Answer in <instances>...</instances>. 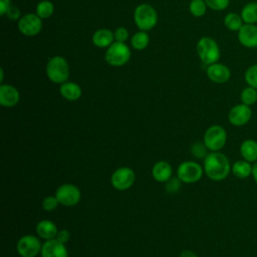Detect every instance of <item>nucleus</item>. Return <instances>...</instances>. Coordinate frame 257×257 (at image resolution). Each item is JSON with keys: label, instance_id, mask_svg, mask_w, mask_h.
<instances>
[{"label": "nucleus", "instance_id": "obj_40", "mask_svg": "<svg viewBox=\"0 0 257 257\" xmlns=\"http://www.w3.org/2000/svg\"><path fill=\"white\" fill-rule=\"evenodd\" d=\"M0 74H1V77H0V81H3V76H4V71H3V69L1 68L0 69Z\"/></svg>", "mask_w": 257, "mask_h": 257}, {"label": "nucleus", "instance_id": "obj_18", "mask_svg": "<svg viewBox=\"0 0 257 257\" xmlns=\"http://www.w3.org/2000/svg\"><path fill=\"white\" fill-rule=\"evenodd\" d=\"M94 46L98 48H107L114 42L113 32L107 28H100L94 31L91 37Z\"/></svg>", "mask_w": 257, "mask_h": 257}, {"label": "nucleus", "instance_id": "obj_6", "mask_svg": "<svg viewBox=\"0 0 257 257\" xmlns=\"http://www.w3.org/2000/svg\"><path fill=\"white\" fill-rule=\"evenodd\" d=\"M203 142L210 152H220L227 142L226 130L219 125H210L203 137Z\"/></svg>", "mask_w": 257, "mask_h": 257}, {"label": "nucleus", "instance_id": "obj_10", "mask_svg": "<svg viewBox=\"0 0 257 257\" xmlns=\"http://www.w3.org/2000/svg\"><path fill=\"white\" fill-rule=\"evenodd\" d=\"M42 244L34 235H24L19 238L16 244L17 253L21 257H36L41 252Z\"/></svg>", "mask_w": 257, "mask_h": 257}, {"label": "nucleus", "instance_id": "obj_36", "mask_svg": "<svg viewBox=\"0 0 257 257\" xmlns=\"http://www.w3.org/2000/svg\"><path fill=\"white\" fill-rule=\"evenodd\" d=\"M55 238L58 241H60L61 243L66 244L70 239V232L67 229H60V230H58Z\"/></svg>", "mask_w": 257, "mask_h": 257}, {"label": "nucleus", "instance_id": "obj_33", "mask_svg": "<svg viewBox=\"0 0 257 257\" xmlns=\"http://www.w3.org/2000/svg\"><path fill=\"white\" fill-rule=\"evenodd\" d=\"M165 184H166V186H165L166 191L168 193H170V194H173V193H176V192H178L180 190L182 182H181V180L178 177H176V178H171Z\"/></svg>", "mask_w": 257, "mask_h": 257}, {"label": "nucleus", "instance_id": "obj_21", "mask_svg": "<svg viewBox=\"0 0 257 257\" xmlns=\"http://www.w3.org/2000/svg\"><path fill=\"white\" fill-rule=\"evenodd\" d=\"M240 155L243 160L255 163L257 161V141L253 139L244 140L240 145Z\"/></svg>", "mask_w": 257, "mask_h": 257}, {"label": "nucleus", "instance_id": "obj_39", "mask_svg": "<svg viewBox=\"0 0 257 257\" xmlns=\"http://www.w3.org/2000/svg\"><path fill=\"white\" fill-rule=\"evenodd\" d=\"M253 180L255 181V183L257 184V161L255 163H253V167H252V175Z\"/></svg>", "mask_w": 257, "mask_h": 257}, {"label": "nucleus", "instance_id": "obj_23", "mask_svg": "<svg viewBox=\"0 0 257 257\" xmlns=\"http://www.w3.org/2000/svg\"><path fill=\"white\" fill-rule=\"evenodd\" d=\"M240 15L245 24L257 23V2L252 1L246 3L240 12Z\"/></svg>", "mask_w": 257, "mask_h": 257}, {"label": "nucleus", "instance_id": "obj_5", "mask_svg": "<svg viewBox=\"0 0 257 257\" xmlns=\"http://www.w3.org/2000/svg\"><path fill=\"white\" fill-rule=\"evenodd\" d=\"M131 58V49L124 42L114 41L109 45L104 54V60L113 67L123 66Z\"/></svg>", "mask_w": 257, "mask_h": 257}, {"label": "nucleus", "instance_id": "obj_25", "mask_svg": "<svg viewBox=\"0 0 257 257\" xmlns=\"http://www.w3.org/2000/svg\"><path fill=\"white\" fill-rule=\"evenodd\" d=\"M150 43V36L147 33V31H138L136 32L132 38H131V46L135 49V50H144L148 47Z\"/></svg>", "mask_w": 257, "mask_h": 257}, {"label": "nucleus", "instance_id": "obj_34", "mask_svg": "<svg viewBox=\"0 0 257 257\" xmlns=\"http://www.w3.org/2000/svg\"><path fill=\"white\" fill-rule=\"evenodd\" d=\"M113 36H114V41L125 43V41L128 39L130 33H128V30L125 27L120 26V27H117L113 31Z\"/></svg>", "mask_w": 257, "mask_h": 257}, {"label": "nucleus", "instance_id": "obj_31", "mask_svg": "<svg viewBox=\"0 0 257 257\" xmlns=\"http://www.w3.org/2000/svg\"><path fill=\"white\" fill-rule=\"evenodd\" d=\"M209 9L214 11H223L230 5V0H205Z\"/></svg>", "mask_w": 257, "mask_h": 257}, {"label": "nucleus", "instance_id": "obj_9", "mask_svg": "<svg viewBox=\"0 0 257 257\" xmlns=\"http://www.w3.org/2000/svg\"><path fill=\"white\" fill-rule=\"evenodd\" d=\"M136 181V173L132 168L120 167L116 169L111 177L110 183L111 186L117 191H126L128 190Z\"/></svg>", "mask_w": 257, "mask_h": 257}, {"label": "nucleus", "instance_id": "obj_24", "mask_svg": "<svg viewBox=\"0 0 257 257\" xmlns=\"http://www.w3.org/2000/svg\"><path fill=\"white\" fill-rule=\"evenodd\" d=\"M223 22L225 27L232 32H238L241 29V27L245 24L241 15L236 12L227 13L224 17Z\"/></svg>", "mask_w": 257, "mask_h": 257}, {"label": "nucleus", "instance_id": "obj_4", "mask_svg": "<svg viewBox=\"0 0 257 257\" xmlns=\"http://www.w3.org/2000/svg\"><path fill=\"white\" fill-rule=\"evenodd\" d=\"M134 22L140 30L149 31L157 25L158 13L152 5L142 3L134 10Z\"/></svg>", "mask_w": 257, "mask_h": 257}, {"label": "nucleus", "instance_id": "obj_26", "mask_svg": "<svg viewBox=\"0 0 257 257\" xmlns=\"http://www.w3.org/2000/svg\"><path fill=\"white\" fill-rule=\"evenodd\" d=\"M35 13L41 19H47L54 13V4L49 0H42L37 3Z\"/></svg>", "mask_w": 257, "mask_h": 257}, {"label": "nucleus", "instance_id": "obj_3", "mask_svg": "<svg viewBox=\"0 0 257 257\" xmlns=\"http://www.w3.org/2000/svg\"><path fill=\"white\" fill-rule=\"evenodd\" d=\"M196 50L200 60L207 66L218 62L221 55L217 41L209 36H204L198 40Z\"/></svg>", "mask_w": 257, "mask_h": 257}, {"label": "nucleus", "instance_id": "obj_22", "mask_svg": "<svg viewBox=\"0 0 257 257\" xmlns=\"http://www.w3.org/2000/svg\"><path fill=\"white\" fill-rule=\"evenodd\" d=\"M253 164L245 160L236 161L231 167V173L238 179H246L252 175Z\"/></svg>", "mask_w": 257, "mask_h": 257}, {"label": "nucleus", "instance_id": "obj_28", "mask_svg": "<svg viewBox=\"0 0 257 257\" xmlns=\"http://www.w3.org/2000/svg\"><path fill=\"white\" fill-rule=\"evenodd\" d=\"M207 4L205 0H191L189 3V11L194 17H203L207 12Z\"/></svg>", "mask_w": 257, "mask_h": 257}, {"label": "nucleus", "instance_id": "obj_15", "mask_svg": "<svg viewBox=\"0 0 257 257\" xmlns=\"http://www.w3.org/2000/svg\"><path fill=\"white\" fill-rule=\"evenodd\" d=\"M40 255L41 257H68V251L64 243L54 238L42 244Z\"/></svg>", "mask_w": 257, "mask_h": 257}, {"label": "nucleus", "instance_id": "obj_16", "mask_svg": "<svg viewBox=\"0 0 257 257\" xmlns=\"http://www.w3.org/2000/svg\"><path fill=\"white\" fill-rule=\"evenodd\" d=\"M20 100L18 89L11 84L0 85V104L4 107H13Z\"/></svg>", "mask_w": 257, "mask_h": 257}, {"label": "nucleus", "instance_id": "obj_20", "mask_svg": "<svg viewBox=\"0 0 257 257\" xmlns=\"http://www.w3.org/2000/svg\"><path fill=\"white\" fill-rule=\"evenodd\" d=\"M57 232H58L57 226L48 219H43L39 221L36 225V233L38 237H40L41 239H44L45 241L54 239L56 237Z\"/></svg>", "mask_w": 257, "mask_h": 257}, {"label": "nucleus", "instance_id": "obj_38", "mask_svg": "<svg viewBox=\"0 0 257 257\" xmlns=\"http://www.w3.org/2000/svg\"><path fill=\"white\" fill-rule=\"evenodd\" d=\"M180 257H199V256L192 250H183L180 254Z\"/></svg>", "mask_w": 257, "mask_h": 257}, {"label": "nucleus", "instance_id": "obj_27", "mask_svg": "<svg viewBox=\"0 0 257 257\" xmlns=\"http://www.w3.org/2000/svg\"><path fill=\"white\" fill-rule=\"evenodd\" d=\"M240 99H241V102L246 105L251 106L255 104L257 101V89L247 85L242 89L240 93Z\"/></svg>", "mask_w": 257, "mask_h": 257}, {"label": "nucleus", "instance_id": "obj_2", "mask_svg": "<svg viewBox=\"0 0 257 257\" xmlns=\"http://www.w3.org/2000/svg\"><path fill=\"white\" fill-rule=\"evenodd\" d=\"M45 72L48 79L56 84H62L68 80L70 68L67 60L60 56L55 55L49 58L46 63Z\"/></svg>", "mask_w": 257, "mask_h": 257}, {"label": "nucleus", "instance_id": "obj_8", "mask_svg": "<svg viewBox=\"0 0 257 257\" xmlns=\"http://www.w3.org/2000/svg\"><path fill=\"white\" fill-rule=\"evenodd\" d=\"M54 196L60 205L65 207H73L78 204L81 198V193L78 187L73 184H62L56 190Z\"/></svg>", "mask_w": 257, "mask_h": 257}, {"label": "nucleus", "instance_id": "obj_17", "mask_svg": "<svg viewBox=\"0 0 257 257\" xmlns=\"http://www.w3.org/2000/svg\"><path fill=\"white\" fill-rule=\"evenodd\" d=\"M172 166L166 161L157 162L152 168V176L159 183H166L172 178Z\"/></svg>", "mask_w": 257, "mask_h": 257}, {"label": "nucleus", "instance_id": "obj_37", "mask_svg": "<svg viewBox=\"0 0 257 257\" xmlns=\"http://www.w3.org/2000/svg\"><path fill=\"white\" fill-rule=\"evenodd\" d=\"M10 6H11L10 0H0V14L2 16L6 15Z\"/></svg>", "mask_w": 257, "mask_h": 257}, {"label": "nucleus", "instance_id": "obj_30", "mask_svg": "<svg viewBox=\"0 0 257 257\" xmlns=\"http://www.w3.org/2000/svg\"><path fill=\"white\" fill-rule=\"evenodd\" d=\"M208 149L206 145L201 142H196L191 146V154L196 158V159H205L206 156L209 154Z\"/></svg>", "mask_w": 257, "mask_h": 257}, {"label": "nucleus", "instance_id": "obj_12", "mask_svg": "<svg viewBox=\"0 0 257 257\" xmlns=\"http://www.w3.org/2000/svg\"><path fill=\"white\" fill-rule=\"evenodd\" d=\"M252 108L244 103H238L232 106L228 112V120L234 126H244L252 117Z\"/></svg>", "mask_w": 257, "mask_h": 257}, {"label": "nucleus", "instance_id": "obj_29", "mask_svg": "<svg viewBox=\"0 0 257 257\" xmlns=\"http://www.w3.org/2000/svg\"><path fill=\"white\" fill-rule=\"evenodd\" d=\"M244 79L247 83V85L252 86L257 89V63H254L250 65L245 73H244Z\"/></svg>", "mask_w": 257, "mask_h": 257}, {"label": "nucleus", "instance_id": "obj_7", "mask_svg": "<svg viewBox=\"0 0 257 257\" xmlns=\"http://www.w3.org/2000/svg\"><path fill=\"white\" fill-rule=\"evenodd\" d=\"M203 174V167L194 161L182 162L177 169V177L185 184H194L199 182Z\"/></svg>", "mask_w": 257, "mask_h": 257}, {"label": "nucleus", "instance_id": "obj_19", "mask_svg": "<svg viewBox=\"0 0 257 257\" xmlns=\"http://www.w3.org/2000/svg\"><path fill=\"white\" fill-rule=\"evenodd\" d=\"M59 93L64 99L68 101H75L80 98L82 94V89L80 85L76 82L65 81L64 83L60 84Z\"/></svg>", "mask_w": 257, "mask_h": 257}, {"label": "nucleus", "instance_id": "obj_11", "mask_svg": "<svg viewBox=\"0 0 257 257\" xmlns=\"http://www.w3.org/2000/svg\"><path fill=\"white\" fill-rule=\"evenodd\" d=\"M18 30L25 36H35L42 29V19L36 13H27L18 20Z\"/></svg>", "mask_w": 257, "mask_h": 257}, {"label": "nucleus", "instance_id": "obj_35", "mask_svg": "<svg viewBox=\"0 0 257 257\" xmlns=\"http://www.w3.org/2000/svg\"><path fill=\"white\" fill-rule=\"evenodd\" d=\"M6 16L11 20H19L21 18V12L18 7L11 5L6 13Z\"/></svg>", "mask_w": 257, "mask_h": 257}, {"label": "nucleus", "instance_id": "obj_13", "mask_svg": "<svg viewBox=\"0 0 257 257\" xmlns=\"http://www.w3.org/2000/svg\"><path fill=\"white\" fill-rule=\"evenodd\" d=\"M206 74L212 82L222 84L229 81L231 77V70L227 65L216 62L207 66Z\"/></svg>", "mask_w": 257, "mask_h": 257}, {"label": "nucleus", "instance_id": "obj_14", "mask_svg": "<svg viewBox=\"0 0 257 257\" xmlns=\"http://www.w3.org/2000/svg\"><path fill=\"white\" fill-rule=\"evenodd\" d=\"M239 43L248 49L257 48V25L244 24L237 32Z\"/></svg>", "mask_w": 257, "mask_h": 257}, {"label": "nucleus", "instance_id": "obj_1", "mask_svg": "<svg viewBox=\"0 0 257 257\" xmlns=\"http://www.w3.org/2000/svg\"><path fill=\"white\" fill-rule=\"evenodd\" d=\"M231 167L229 159L221 152H210L204 159V173L215 182L225 180L231 173Z\"/></svg>", "mask_w": 257, "mask_h": 257}, {"label": "nucleus", "instance_id": "obj_32", "mask_svg": "<svg viewBox=\"0 0 257 257\" xmlns=\"http://www.w3.org/2000/svg\"><path fill=\"white\" fill-rule=\"evenodd\" d=\"M59 205L58 200L56 199L55 196H46L43 200H42V208L44 211L47 212H51L53 210H55Z\"/></svg>", "mask_w": 257, "mask_h": 257}]
</instances>
